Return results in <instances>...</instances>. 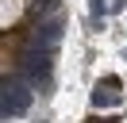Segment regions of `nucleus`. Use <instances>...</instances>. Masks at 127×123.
Here are the masks:
<instances>
[{
	"mask_svg": "<svg viewBox=\"0 0 127 123\" xmlns=\"http://www.w3.org/2000/svg\"><path fill=\"white\" fill-rule=\"evenodd\" d=\"M19 81L35 85V89H46L50 85V50L31 46V50L19 58Z\"/></svg>",
	"mask_w": 127,
	"mask_h": 123,
	"instance_id": "1",
	"label": "nucleus"
},
{
	"mask_svg": "<svg viewBox=\"0 0 127 123\" xmlns=\"http://www.w3.org/2000/svg\"><path fill=\"white\" fill-rule=\"evenodd\" d=\"M27 108H31V92H27V81L19 85H4V119H12V115H23Z\"/></svg>",
	"mask_w": 127,
	"mask_h": 123,
	"instance_id": "2",
	"label": "nucleus"
},
{
	"mask_svg": "<svg viewBox=\"0 0 127 123\" xmlns=\"http://www.w3.org/2000/svg\"><path fill=\"white\" fill-rule=\"evenodd\" d=\"M58 38H62V19L54 15L50 23H39V27H35V42H31V46H42V50H50Z\"/></svg>",
	"mask_w": 127,
	"mask_h": 123,
	"instance_id": "3",
	"label": "nucleus"
},
{
	"mask_svg": "<svg viewBox=\"0 0 127 123\" xmlns=\"http://www.w3.org/2000/svg\"><path fill=\"white\" fill-rule=\"evenodd\" d=\"M104 104H119V81L116 77H104L93 92V108H104Z\"/></svg>",
	"mask_w": 127,
	"mask_h": 123,
	"instance_id": "4",
	"label": "nucleus"
},
{
	"mask_svg": "<svg viewBox=\"0 0 127 123\" xmlns=\"http://www.w3.org/2000/svg\"><path fill=\"white\" fill-rule=\"evenodd\" d=\"M104 8H108V0H89V12L93 15H104Z\"/></svg>",
	"mask_w": 127,
	"mask_h": 123,
	"instance_id": "5",
	"label": "nucleus"
},
{
	"mask_svg": "<svg viewBox=\"0 0 127 123\" xmlns=\"http://www.w3.org/2000/svg\"><path fill=\"white\" fill-rule=\"evenodd\" d=\"M89 123H104V119H89ZM108 123H116V119H108Z\"/></svg>",
	"mask_w": 127,
	"mask_h": 123,
	"instance_id": "6",
	"label": "nucleus"
}]
</instances>
